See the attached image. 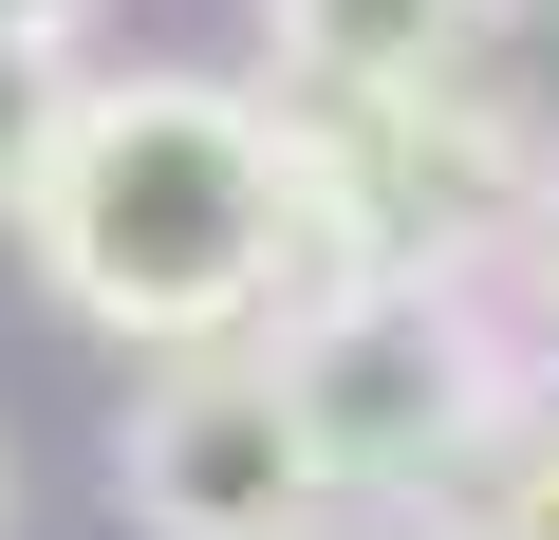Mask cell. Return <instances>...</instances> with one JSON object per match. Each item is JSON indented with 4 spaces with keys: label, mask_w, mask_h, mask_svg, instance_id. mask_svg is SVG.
<instances>
[{
    "label": "cell",
    "mask_w": 559,
    "mask_h": 540,
    "mask_svg": "<svg viewBox=\"0 0 559 540\" xmlns=\"http://www.w3.org/2000/svg\"><path fill=\"white\" fill-rule=\"evenodd\" d=\"M280 224H299V149L224 75H75L20 205L38 280L131 355H224L242 317H280Z\"/></svg>",
    "instance_id": "6da1fadb"
},
{
    "label": "cell",
    "mask_w": 559,
    "mask_h": 540,
    "mask_svg": "<svg viewBox=\"0 0 559 540\" xmlns=\"http://www.w3.org/2000/svg\"><path fill=\"white\" fill-rule=\"evenodd\" d=\"M280 392H299L336 503L355 484L392 503V484H448L466 447H503V336L466 280H355L318 317H280Z\"/></svg>",
    "instance_id": "7a4b0ae2"
},
{
    "label": "cell",
    "mask_w": 559,
    "mask_h": 540,
    "mask_svg": "<svg viewBox=\"0 0 559 540\" xmlns=\"http://www.w3.org/2000/svg\"><path fill=\"white\" fill-rule=\"evenodd\" d=\"M112 484H131L150 540H318V503H336V466H318L299 392H280V355H242V336L224 355H168L131 392Z\"/></svg>",
    "instance_id": "3957f363"
},
{
    "label": "cell",
    "mask_w": 559,
    "mask_h": 540,
    "mask_svg": "<svg viewBox=\"0 0 559 540\" xmlns=\"http://www.w3.org/2000/svg\"><path fill=\"white\" fill-rule=\"evenodd\" d=\"M261 38H280V75H299V112H355V94L466 75L485 0H261Z\"/></svg>",
    "instance_id": "277c9868"
},
{
    "label": "cell",
    "mask_w": 559,
    "mask_h": 540,
    "mask_svg": "<svg viewBox=\"0 0 559 540\" xmlns=\"http://www.w3.org/2000/svg\"><path fill=\"white\" fill-rule=\"evenodd\" d=\"M466 540H559V392L503 410V447H485V521H466Z\"/></svg>",
    "instance_id": "5b68a950"
},
{
    "label": "cell",
    "mask_w": 559,
    "mask_h": 540,
    "mask_svg": "<svg viewBox=\"0 0 559 540\" xmlns=\"http://www.w3.org/2000/svg\"><path fill=\"white\" fill-rule=\"evenodd\" d=\"M57 112H75V75H57L38 38H0V205H38V149H57Z\"/></svg>",
    "instance_id": "8992f818"
},
{
    "label": "cell",
    "mask_w": 559,
    "mask_h": 540,
    "mask_svg": "<svg viewBox=\"0 0 559 540\" xmlns=\"http://www.w3.org/2000/svg\"><path fill=\"white\" fill-rule=\"evenodd\" d=\"M522 317L559 336V187H540V224H522Z\"/></svg>",
    "instance_id": "52a82bcc"
},
{
    "label": "cell",
    "mask_w": 559,
    "mask_h": 540,
    "mask_svg": "<svg viewBox=\"0 0 559 540\" xmlns=\"http://www.w3.org/2000/svg\"><path fill=\"white\" fill-rule=\"evenodd\" d=\"M75 20H94V0H0V38H38V57H57Z\"/></svg>",
    "instance_id": "ba28073f"
},
{
    "label": "cell",
    "mask_w": 559,
    "mask_h": 540,
    "mask_svg": "<svg viewBox=\"0 0 559 540\" xmlns=\"http://www.w3.org/2000/svg\"><path fill=\"white\" fill-rule=\"evenodd\" d=\"M411 540H429V521H411Z\"/></svg>",
    "instance_id": "9c48e42d"
}]
</instances>
